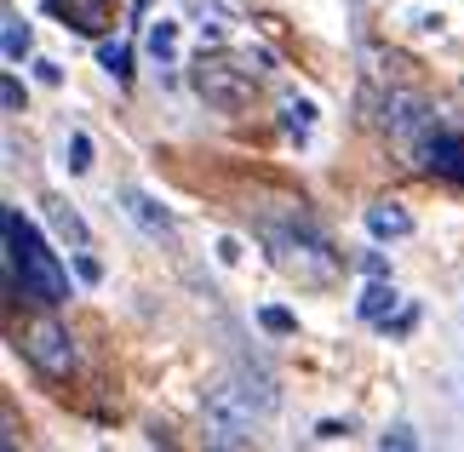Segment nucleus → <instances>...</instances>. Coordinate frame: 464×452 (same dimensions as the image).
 Here are the masks:
<instances>
[{
    "label": "nucleus",
    "instance_id": "f257e3e1",
    "mask_svg": "<svg viewBox=\"0 0 464 452\" xmlns=\"http://www.w3.org/2000/svg\"><path fill=\"white\" fill-rule=\"evenodd\" d=\"M0 229H6V293L41 303V310L69 303V269L58 264V252L41 241V229H34L17 207L0 212Z\"/></svg>",
    "mask_w": 464,
    "mask_h": 452
},
{
    "label": "nucleus",
    "instance_id": "f03ea898",
    "mask_svg": "<svg viewBox=\"0 0 464 452\" xmlns=\"http://www.w3.org/2000/svg\"><path fill=\"white\" fill-rule=\"evenodd\" d=\"M258 241H264V252H270L276 275H287L293 286H304V293H327V286H338V275H344V258H338L333 241L310 218L258 224Z\"/></svg>",
    "mask_w": 464,
    "mask_h": 452
},
{
    "label": "nucleus",
    "instance_id": "7ed1b4c3",
    "mask_svg": "<svg viewBox=\"0 0 464 452\" xmlns=\"http://www.w3.org/2000/svg\"><path fill=\"white\" fill-rule=\"evenodd\" d=\"M189 86H195V98L212 103V110H224V115H241V110H253V98H258V75H253V63H241V58H229V52H201V63L189 69Z\"/></svg>",
    "mask_w": 464,
    "mask_h": 452
},
{
    "label": "nucleus",
    "instance_id": "20e7f679",
    "mask_svg": "<svg viewBox=\"0 0 464 452\" xmlns=\"http://www.w3.org/2000/svg\"><path fill=\"white\" fill-rule=\"evenodd\" d=\"M17 355H24L41 378H52V384L75 378V367H81L75 338H69V327H63V321H52V315H34L29 327L17 332Z\"/></svg>",
    "mask_w": 464,
    "mask_h": 452
},
{
    "label": "nucleus",
    "instance_id": "39448f33",
    "mask_svg": "<svg viewBox=\"0 0 464 452\" xmlns=\"http://www.w3.org/2000/svg\"><path fill=\"white\" fill-rule=\"evenodd\" d=\"M384 126H390V138L396 143H424L430 138V103H424L419 92H390L384 98Z\"/></svg>",
    "mask_w": 464,
    "mask_h": 452
},
{
    "label": "nucleus",
    "instance_id": "423d86ee",
    "mask_svg": "<svg viewBox=\"0 0 464 452\" xmlns=\"http://www.w3.org/2000/svg\"><path fill=\"white\" fill-rule=\"evenodd\" d=\"M419 167L448 178V184H464V138L459 132H430L419 143Z\"/></svg>",
    "mask_w": 464,
    "mask_h": 452
},
{
    "label": "nucleus",
    "instance_id": "0eeeda50",
    "mask_svg": "<svg viewBox=\"0 0 464 452\" xmlns=\"http://www.w3.org/2000/svg\"><path fill=\"white\" fill-rule=\"evenodd\" d=\"M121 212L144 229V235H155V241H172V212L155 201V195H144V189H121Z\"/></svg>",
    "mask_w": 464,
    "mask_h": 452
},
{
    "label": "nucleus",
    "instance_id": "6e6552de",
    "mask_svg": "<svg viewBox=\"0 0 464 452\" xmlns=\"http://www.w3.org/2000/svg\"><path fill=\"white\" fill-rule=\"evenodd\" d=\"M367 229L379 235V241H407V235H413V218H407V207L379 201V207H367Z\"/></svg>",
    "mask_w": 464,
    "mask_h": 452
},
{
    "label": "nucleus",
    "instance_id": "1a4fd4ad",
    "mask_svg": "<svg viewBox=\"0 0 464 452\" xmlns=\"http://www.w3.org/2000/svg\"><path fill=\"white\" fill-rule=\"evenodd\" d=\"M46 218H52V229H58L69 246H86V224H81V212L69 201H46Z\"/></svg>",
    "mask_w": 464,
    "mask_h": 452
},
{
    "label": "nucleus",
    "instance_id": "9d476101",
    "mask_svg": "<svg viewBox=\"0 0 464 452\" xmlns=\"http://www.w3.org/2000/svg\"><path fill=\"white\" fill-rule=\"evenodd\" d=\"M0 24H6V63H24V58H29V46H34V29H29L17 12H6Z\"/></svg>",
    "mask_w": 464,
    "mask_h": 452
},
{
    "label": "nucleus",
    "instance_id": "9b49d317",
    "mask_svg": "<svg viewBox=\"0 0 464 452\" xmlns=\"http://www.w3.org/2000/svg\"><path fill=\"white\" fill-rule=\"evenodd\" d=\"M396 286H384V281H372L367 293H362V321H390V310H396Z\"/></svg>",
    "mask_w": 464,
    "mask_h": 452
},
{
    "label": "nucleus",
    "instance_id": "f8f14e48",
    "mask_svg": "<svg viewBox=\"0 0 464 452\" xmlns=\"http://www.w3.org/2000/svg\"><path fill=\"white\" fill-rule=\"evenodd\" d=\"M98 58H103V69H110L115 81H132V52H127V41H103Z\"/></svg>",
    "mask_w": 464,
    "mask_h": 452
},
{
    "label": "nucleus",
    "instance_id": "ddd939ff",
    "mask_svg": "<svg viewBox=\"0 0 464 452\" xmlns=\"http://www.w3.org/2000/svg\"><path fill=\"white\" fill-rule=\"evenodd\" d=\"M258 327L276 332V338H293V332H298V315L281 310V303H264V310H258Z\"/></svg>",
    "mask_w": 464,
    "mask_h": 452
},
{
    "label": "nucleus",
    "instance_id": "4468645a",
    "mask_svg": "<svg viewBox=\"0 0 464 452\" xmlns=\"http://www.w3.org/2000/svg\"><path fill=\"white\" fill-rule=\"evenodd\" d=\"M281 120H287V132H298V138H304L310 126H315V103H304V98H287V103H281Z\"/></svg>",
    "mask_w": 464,
    "mask_h": 452
},
{
    "label": "nucleus",
    "instance_id": "2eb2a0df",
    "mask_svg": "<svg viewBox=\"0 0 464 452\" xmlns=\"http://www.w3.org/2000/svg\"><path fill=\"white\" fill-rule=\"evenodd\" d=\"M150 52H155V63H172L178 58V24H155L150 29Z\"/></svg>",
    "mask_w": 464,
    "mask_h": 452
},
{
    "label": "nucleus",
    "instance_id": "dca6fc26",
    "mask_svg": "<svg viewBox=\"0 0 464 452\" xmlns=\"http://www.w3.org/2000/svg\"><path fill=\"white\" fill-rule=\"evenodd\" d=\"M86 167H92V138L69 132V172H86Z\"/></svg>",
    "mask_w": 464,
    "mask_h": 452
},
{
    "label": "nucleus",
    "instance_id": "f3484780",
    "mask_svg": "<svg viewBox=\"0 0 464 452\" xmlns=\"http://www.w3.org/2000/svg\"><path fill=\"white\" fill-rule=\"evenodd\" d=\"M0 98H6V110L17 115V110H24V81H17V75H6V81H0Z\"/></svg>",
    "mask_w": 464,
    "mask_h": 452
},
{
    "label": "nucleus",
    "instance_id": "a211bd4d",
    "mask_svg": "<svg viewBox=\"0 0 464 452\" xmlns=\"http://www.w3.org/2000/svg\"><path fill=\"white\" fill-rule=\"evenodd\" d=\"M362 269H367L372 281H384V275H390V258H384V252H367V258H362Z\"/></svg>",
    "mask_w": 464,
    "mask_h": 452
},
{
    "label": "nucleus",
    "instance_id": "6ab92c4d",
    "mask_svg": "<svg viewBox=\"0 0 464 452\" xmlns=\"http://www.w3.org/2000/svg\"><path fill=\"white\" fill-rule=\"evenodd\" d=\"M350 436V424H338V418H327V424H315V441H344Z\"/></svg>",
    "mask_w": 464,
    "mask_h": 452
},
{
    "label": "nucleus",
    "instance_id": "aec40b11",
    "mask_svg": "<svg viewBox=\"0 0 464 452\" xmlns=\"http://www.w3.org/2000/svg\"><path fill=\"white\" fill-rule=\"evenodd\" d=\"M75 275H81V281H103V264H98V258H86V252H81V258H75Z\"/></svg>",
    "mask_w": 464,
    "mask_h": 452
},
{
    "label": "nucleus",
    "instance_id": "412c9836",
    "mask_svg": "<svg viewBox=\"0 0 464 452\" xmlns=\"http://www.w3.org/2000/svg\"><path fill=\"white\" fill-rule=\"evenodd\" d=\"M379 447H419L413 429H390V436H379Z\"/></svg>",
    "mask_w": 464,
    "mask_h": 452
},
{
    "label": "nucleus",
    "instance_id": "4be33fe9",
    "mask_svg": "<svg viewBox=\"0 0 464 452\" xmlns=\"http://www.w3.org/2000/svg\"><path fill=\"white\" fill-rule=\"evenodd\" d=\"M413 321H419V310H401L396 321H384V327H390V332H396V338H401V332H413Z\"/></svg>",
    "mask_w": 464,
    "mask_h": 452
},
{
    "label": "nucleus",
    "instance_id": "5701e85b",
    "mask_svg": "<svg viewBox=\"0 0 464 452\" xmlns=\"http://www.w3.org/2000/svg\"><path fill=\"white\" fill-rule=\"evenodd\" d=\"M34 75H41L46 86H58V81H63V69H58V63H46V58H41V63H34Z\"/></svg>",
    "mask_w": 464,
    "mask_h": 452
}]
</instances>
